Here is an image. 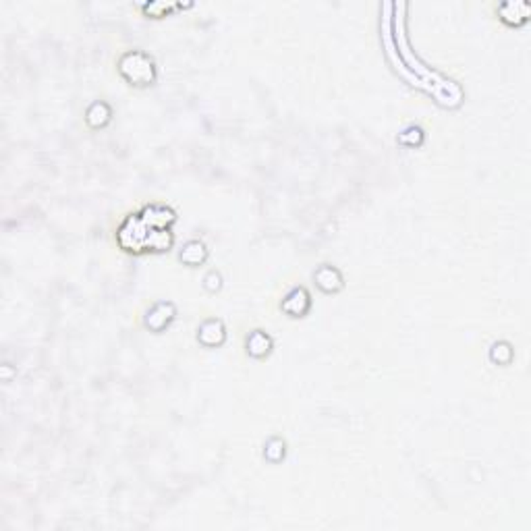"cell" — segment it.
I'll list each match as a JSON object with an SVG mask.
<instances>
[{"label":"cell","mask_w":531,"mask_h":531,"mask_svg":"<svg viewBox=\"0 0 531 531\" xmlns=\"http://www.w3.org/2000/svg\"><path fill=\"white\" fill-rule=\"evenodd\" d=\"M272 349V338L262 332V330H253L252 334L247 336V353L255 357V359H262L266 355L270 353Z\"/></svg>","instance_id":"obj_6"},{"label":"cell","mask_w":531,"mask_h":531,"mask_svg":"<svg viewBox=\"0 0 531 531\" xmlns=\"http://www.w3.org/2000/svg\"><path fill=\"white\" fill-rule=\"evenodd\" d=\"M313 279H316V284L324 291V293H336V291H340V286H343V277H340V272L336 270V268H332V266H320L316 272H313Z\"/></svg>","instance_id":"obj_5"},{"label":"cell","mask_w":531,"mask_h":531,"mask_svg":"<svg viewBox=\"0 0 531 531\" xmlns=\"http://www.w3.org/2000/svg\"><path fill=\"white\" fill-rule=\"evenodd\" d=\"M282 311H286L289 316H293V318H301L305 316L307 311H309V307H311V299H309V293L305 291V289H293L286 297H284V301H282Z\"/></svg>","instance_id":"obj_4"},{"label":"cell","mask_w":531,"mask_h":531,"mask_svg":"<svg viewBox=\"0 0 531 531\" xmlns=\"http://www.w3.org/2000/svg\"><path fill=\"white\" fill-rule=\"evenodd\" d=\"M85 121H87V125L94 127V129L106 125V123L110 121V108H108V104H104V102H94V104L87 108V112H85Z\"/></svg>","instance_id":"obj_8"},{"label":"cell","mask_w":531,"mask_h":531,"mask_svg":"<svg viewBox=\"0 0 531 531\" xmlns=\"http://www.w3.org/2000/svg\"><path fill=\"white\" fill-rule=\"evenodd\" d=\"M208 257V250L202 241H189L185 243V247L178 253V259L187 266H200L203 264V259Z\"/></svg>","instance_id":"obj_7"},{"label":"cell","mask_w":531,"mask_h":531,"mask_svg":"<svg viewBox=\"0 0 531 531\" xmlns=\"http://www.w3.org/2000/svg\"><path fill=\"white\" fill-rule=\"evenodd\" d=\"M119 71L121 75L125 77L127 81L131 85H152L154 79H156V67H154V60L139 50L127 52L123 54V58L119 60Z\"/></svg>","instance_id":"obj_1"},{"label":"cell","mask_w":531,"mask_h":531,"mask_svg":"<svg viewBox=\"0 0 531 531\" xmlns=\"http://www.w3.org/2000/svg\"><path fill=\"white\" fill-rule=\"evenodd\" d=\"M173 320H175V305L166 304V301H160V304H156L152 309L148 311V316H146V326L150 330H154V332H162Z\"/></svg>","instance_id":"obj_3"},{"label":"cell","mask_w":531,"mask_h":531,"mask_svg":"<svg viewBox=\"0 0 531 531\" xmlns=\"http://www.w3.org/2000/svg\"><path fill=\"white\" fill-rule=\"evenodd\" d=\"M227 338V332H225V324L220 320H205L200 324L198 328V340L202 343L203 347H220Z\"/></svg>","instance_id":"obj_2"}]
</instances>
